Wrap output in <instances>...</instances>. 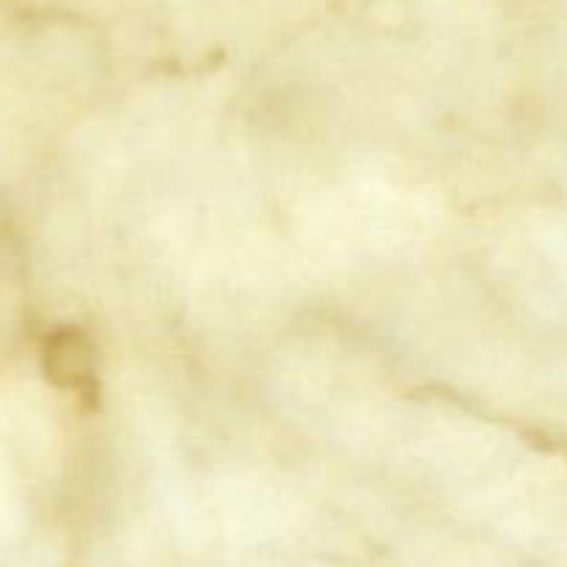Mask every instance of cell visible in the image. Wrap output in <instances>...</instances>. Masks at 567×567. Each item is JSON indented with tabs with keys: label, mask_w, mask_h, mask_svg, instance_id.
<instances>
[{
	"label": "cell",
	"mask_w": 567,
	"mask_h": 567,
	"mask_svg": "<svg viewBox=\"0 0 567 567\" xmlns=\"http://www.w3.org/2000/svg\"><path fill=\"white\" fill-rule=\"evenodd\" d=\"M48 370L64 386H84L90 368V348L81 334H56L48 346Z\"/></svg>",
	"instance_id": "6da1fadb"
}]
</instances>
